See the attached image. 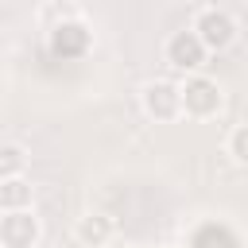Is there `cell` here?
Here are the masks:
<instances>
[{
	"label": "cell",
	"instance_id": "6da1fadb",
	"mask_svg": "<svg viewBox=\"0 0 248 248\" xmlns=\"http://www.w3.org/2000/svg\"><path fill=\"white\" fill-rule=\"evenodd\" d=\"M221 105H225V97H221V85H217L213 78L190 74V78L182 81V116H190V120H209V116L221 112Z\"/></svg>",
	"mask_w": 248,
	"mask_h": 248
},
{
	"label": "cell",
	"instance_id": "7a4b0ae2",
	"mask_svg": "<svg viewBox=\"0 0 248 248\" xmlns=\"http://www.w3.org/2000/svg\"><path fill=\"white\" fill-rule=\"evenodd\" d=\"M163 58H167L170 70H182V74L190 78V74H202L205 58H209V46H205V43L198 39V31L190 27V31H174V35L167 39Z\"/></svg>",
	"mask_w": 248,
	"mask_h": 248
},
{
	"label": "cell",
	"instance_id": "3957f363",
	"mask_svg": "<svg viewBox=\"0 0 248 248\" xmlns=\"http://www.w3.org/2000/svg\"><path fill=\"white\" fill-rule=\"evenodd\" d=\"M194 31H198V39L209 46V54H213V50H229V46L236 43V19H232L225 8H202V12L194 16Z\"/></svg>",
	"mask_w": 248,
	"mask_h": 248
},
{
	"label": "cell",
	"instance_id": "277c9868",
	"mask_svg": "<svg viewBox=\"0 0 248 248\" xmlns=\"http://www.w3.org/2000/svg\"><path fill=\"white\" fill-rule=\"evenodd\" d=\"M43 236V225L35 209H4L0 217V244L4 248H35Z\"/></svg>",
	"mask_w": 248,
	"mask_h": 248
},
{
	"label": "cell",
	"instance_id": "5b68a950",
	"mask_svg": "<svg viewBox=\"0 0 248 248\" xmlns=\"http://www.w3.org/2000/svg\"><path fill=\"white\" fill-rule=\"evenodd\" d=\"M143 108L155 120H174L182 116V81H147L143 85Z\"/></svg>",
	"mask_w": 248,
	"mask_h": 248
},
{
	"label": "cell",
	"instance_id": "8992f818",
	"mask_svg": "<svg viewBox=\"0 0 248 248\" xmlns=\"http://www.w3.org/2000/svg\"><path fill=\"white\" fill-rule=\"evenodd\" d=\"M89 43H93V35H89V27L81 19H62L50 31V39H46V46H50L54 58H81L89 50Z\"/></svg>",
	"mask_w": 248,
	"mask_h": 248
},
{
	"label": "cell",
	"instance_id": "52a82bcc",
	"mask_svg": "<svg viewBox=\"0 0 248 248\" xmlns=\"http://www.w3.org/2000/svg\"><path fill=\"white\" fill-rule=\"evenodd\" d=\"M112 232H116V225H112V217H105V213H85V217H78V225H74V236H78V244H85V248H105V244L112 240Z\"/></svg>",
	"mask_w": 248,
	"mask_h": 248
},
{
	"label": "cell",
	"instance_id": "ba28073f",
	"mask_svg": "<svg viewBox=\"0 0 248 248\" xmlns=\"http://www.w3.org/2000/svg\"><path fill=\"white\" fill-rule=\"evenodd\" d=\"M0 209H31V182L23 174L0 182Z\"/></svg>",
	"mask_w": 248,
	"mask_h": 248
},
{
	"label": "cell",
	"instance_id": "9c48e42d",
	"mask_svg": "<svg viewBox=\"0 0 248 248\" xmlns=\"http://www.w3.org/2000/svg\"><path fill=\"white\" fill-rule=\"evenodd\" d=\"M23 167H27V151L8 140V143L0 147V182H4V178H19Z\"/></svg>",
	"mask_w": 248,
	"mask_h": 248
},
{
	"label": "cell",
	"instance_id": "30bf717a",
	"mask_svg": "<svg viewBox=\"0 0 248 248\" xmlns=\"http://www.w3.org/2000/svg\"><path fill=\"white\" fill-rule=\"evenodd\" d=\"M225 147H229V155H232L240 167H248V124H236V128L229 132Z\"/></svg>",
	"mask_w": 248,
	"mask_h": 248
}]
</instances>
